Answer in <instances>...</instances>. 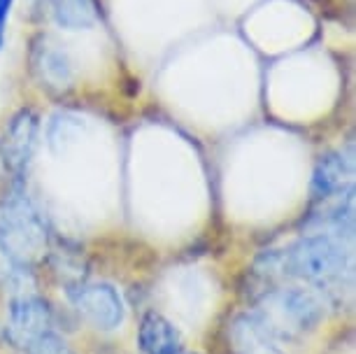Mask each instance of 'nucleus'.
I'll use <instances>...</instances> for the list:
<instances>
[{"label":"nucleus","mask_w":356,"mask_h":354,"mask_svg":"<svg viewBox=\"0 0 356 354\" xmlns=\"http://www.w3.org/2000/svg\"><path fill=\"white\" fill-rule=\"evenodd\" d=\"M270 264L277 266L284 275L305 280V282L324 284L340 277L347 271L349 255L340 236L321 233V236L300 238L286 252L270 257Z\"/></svg>","instance_id":"f257e3e1"},{"label":"nucleus","mask_w":356,"mask_h":354,"mask_svg":"<svg viewBox=\"0 0 356 354\" xmlns=\"http://www.w3.org/2000/svg\"><path fill=\"white\" fill-rule=\"evenodd\" d=\"M257 315L275 338L293 336V333L312 329L319 322L324 315V303L314 291L291 287V289H277L268 293Z\"/></svg>","instance_id":"f03ea898"},{"label":"nucleus","mask_w":356,"mask_h":354,"mask_svg":"<svg viewBox=\"0 0 356 354\" xmlns=\"http://www.w3.org/2000/svg\"><path fill=\"white\" fill-rule=\"evenodd\" d=\"M0 240L24 264L42 252L47 243L44 219L24 193H10L0 200Z\"/></svg>","instance_id":"7ed1b4c3"},{"label":"nucleus","mask_w":356,"mask_h":354,"mask_svg":"<svg viewBox=\"0 0 356 354\" xmlns=\"http://www.w3.org/2000/svg\"><path fill=\"white\" fill-rule=\"evenodd\" d=\"M77 312L96 329H114L124 319V303L110 284H84L70 293Z\"/></svg>","instance_id":"20e7f679"},{"label":"nucleus","mask_w":356,"mask_h":354,"mask_svg":"<svg viewBox=\"0 0 356 354\" xmlns=\"http://www.w3.org/2000/svg\"><path fill=\"white\" fill-rule=\"evenodd\" d=\"M38 143V117L31 110H22L12 117L10 126L5 129V136L0 140V156H3L5 168L15 175L29 168L33 152Z\"/></svg>","instance_id":"39448f33"},{"label":"nucleus","mask_w":356,"mask_h":354,"mask_svg":"<svg viewBox=\"0 0 356 354\" xmlns=\"http://www.w3.org/2000/svg\"><path fill=\"white\" fill-rule=\"evenodd\" d=\"M51 312L49 305L38 296H19L10 305V319H8V338L12 345L29 347L33 340L49 331Z\"/></svg>","instance_id":"423d86ee"},{"label":"nucleus","mask_w":356,"mask_h":354,"mask_svg":"<svg viewBox=\"0 0 356 354\" xmlns=\"http://www.w3.org/2000/svg\"><path fill=\"white\" fill-rule=\"evenodd\" d=\"M228 340L233 354H284L257 312L235 317L228 329Z\"/></svg>","instance_id":"0eeeda50"},{"label":"nucleus","mask_w":356,"mask_h":354,"mask_svg":"<svg viewBox=\"0 0 356 354\" xmlns=\"http://www.w3.org/2000/svg\"><path fill=\"white\" fill-rule=\"evenodd\" d=\"M138 338L145 354H177L182 350V338L177 329L159 312H147L140 324Z\"/></svg>","instance_id":"6e6552de"},{"label":"nucleus","mask_w":356,"mask_h":354,"mask_svg":"<svg viewBox=\"0 0 356 354\" xmlns=\"http://www.w3.org/2000/svg\"><path fill=\"white\" fill-rule=\"evenodd\" d=\"M352 179V163L349 159L340 154H326L319 159L317 170H314L312 189L317 196H335V193L345 191V186Z\"/></svg>","instance_id":"1a4fd4ad"},{"label":"nucleus","mask_w":356,"mask_h":354,"mask_svg":"<svg viewBox=\"0 0 356 354\" xmlns=\"http://www.w3.org/2000/svg\"><path fill=\"white\" fill-rule=\"evenodd\" d=\"M54 19L63 29H89L96 24V8L91 0H54Z\"/></svg>","instance_id":"9d476101"},{"label":"nucleus","mask_w":356,"mask_h":354,"mask_svg":"<svg viewBox=\"0 0 356 354\" xmlns=\"http://www.w3.org/2000/svg\"><path fill=\"white\" fill-rule=\"evenodd\" d=\"M26 280V264L15 257L0 240V282L17 287Z\"/></svg>","instance_id":"9b49d317"},{"label":"nucleus","mask_w":356,"mask_h":354,"mask_svg":"<svg viewBox=\"0 0 356 354\" xmlns=\"http://www.w3.org/2000/svg\"><path fill=\"white\" fill-rule=\"evenodd\" d=\"M26 350H29V354H72L70 347L65 345L61 338L54 336V333H49V331L33 340Z\"/></svg>","instance_id":"f8f14e48"},{"label":"nucleus","mask_w":356,"mask_h":354,"mask_svg":"<svg viewBox=\"0 0 356 354\" xmlns=\"http://www.w3.org/2000/svg\"><path fill=\"white\" fill-rule=\"evenodd\" d=\"M15 0H0V47H3V38H5V26H8V17H10V8Z\"/></svg>","instance_id":"ddd939ff"}]
</instances>
